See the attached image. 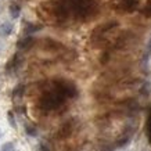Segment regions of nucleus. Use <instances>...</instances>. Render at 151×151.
Instances as JSON below:
<instances>
[{
  "label": "nucleus",
  "instance_id": "obj_1",
  "mask_svg": "<svg viewBox=\"0 0 151 151\" xmlns=\"http://www.w3.org/2000/svg\"><path fill=\"white\" fill-rule=\"evenodd\" d=\"M14 29V24L10 22H4V24H0V36H9L10 33L13 32Z\"/></svg>",
  "mask_w": 151,
  "mask_h": 151
},
{
  "label": "nucleus",
  "instance_id": "obj_8",
  "mask_svg": "<svg viewBox=\"0 0 151 151\" xmlns=\"http://www.w3.org/2000/svg\"><path fill=\"white\" fill-rule=\"evenodd\" d=\"M1 50H3V46H1V43H0V54H1Z\"/></svg>",
  "mask_w": 151,
  "mask_h": 151
},
{
  "label": "nucleus",
  "instance_id": "obj_4",
  "mask_svg": "<svg viewBox=\"0 0 151 151\" xmlns=\"http://www.w3.org/2000/svg\"><path fill=\"white\" fill-rule=\"evenodd\" d=\"M32 42H33L32 36H25L17 43V46H18V49H28V47L32 45Z\"/></svg>",
  "mask_w": 151,
  "mask_h": 151
},
{
  "label": "nucleus",
  "instance_id": "obj_9",
  "mask_svg": "<svg viewBox=\"0 0 151 151\" xmlns=\"http://www.w3.org/2000/svg\"><path fill=\"white\" fill-rule=\"evenodd\" d=\"M0 10H1V6H0Z\"/></svg>",
  "mask_w": 151,
  "mask_h": 151
},
{
  "label": "nucleus",
  "instance_id": "obj_2",
  "mask_svg": "<svg viewBox=\"0 0 151 151\" xmlns=\"http://www.w3.org/2000/svg\"><path fill=\"white\" fill-rule=\"evenodd\" d=\"M9 13H10V17H11V18L17 19L19 17V14H21V7H19L18 4L13 3V4H10V7H9Z\"/></svg>",
  "mask_w": 151,
  "mask_h": 151
},
{
  "label": "nucleus",
  "instance_id": "obj_10",
  "mask_svg": "<svg viewBox=\"0 0 151 151\" xmlns=\"http://www.w3.org/2000/svg\"><path fill=\"white\" fill-rule=\"evenodd\" d=\"M0 89H1V85H0Z\"/></svg>",
  "mask_w": 151,
  "mask_h": 151
},
{
  "label": "nucleus",
  "instance_id": "obj_6",
  "mask_svg": "<svg viewBox=\"0 0 151 151\" xmlns=\"http://www.w3.org/2000/svg\"><path fill=\"white\" fill-rule=\"evenodd\" d=\"M0 151H15V146H14L13 142H6L1 144Z\"/></svg>",
  "mask_w": 151,
  "mask_h": 151
},
{
  "label": "nucleus",
  "instance_id": "obj_7",
  "mask_svg": "<svg viewBox=\"0 0 151 151\" xmlns=\"http://www.w3.org/2000/svg\"><path fill=\"white\" fill-rule=\"evenodd\" d=\"M147 53L151 54V39H150V42H148V46H147Z\"/></svg>",
  "mask_w": 151,
  "mask_h": 151
},
{
  "label": "nucleus",
  "instance_id": "obj_5",
  "mask_svg": "<svg viewBox=\"0 0 151 151\" xmlns=\"http://www.w3.org/2000/svg\"><path fill=\"white\" fill-rule=\"evenodd\" d=\"M7 121H9V125L13 129L18 128V126H17V121H15V116H14L13 111H9V112H7Z\"/></svg>",
  "mask_w": 151,
  "mask_h": 151
},
{
  "label": "nucleus",
  "instance_id": "obj_3",
  "mask_svg": "<svg viewBox=\"0 0 151 151\" xmlns=\"http://www.w3.org/2000/svg\"><path fill=\"white\" fill-rule=\"evenodd\" d=\"M42 28H43V25H35V24H27V29L24 31V33H25V36H31L32 33L37 32V31H40Z\"/></svg>",
  "mask_w": 151,
  "mask_h": 151
}]
</instances>
